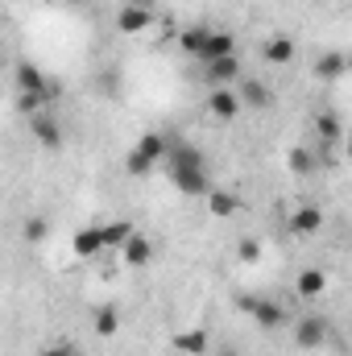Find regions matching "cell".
Here are the masks:
<instances>
[{"mask_svg":"<svg viewBox=\"0 0 352 356\" xmlns=\"http://www.w3.org/2000/svg\"><path fill=\"white\" fill-rule=\"evenodd\" d=\"M237 83H241V91H237L241 108H253V112H262V108H269V104H273V95H269V88H265L262 79H237Z\"/></svg>","mask_w":352,"mask_h":356,"instance_id":"obj_11","label":"cell"},{"mask_svg":"<svg viewBox=\"0 0 352 356\" xmlns=\"http://www.w3.org/2000/svg\"><path fill=\"white\" fill-rule=\"evenodd\" d=\"M220 356H237V353H232V348H220Z\"/></svg>","mask_w":352,"mask_h":356,"instance_id":"obj_32","label":"cell"},{"mask_svg":"<svg viewBox=\"0 0 352 356\" xmlns=\"http://www.w3.org/2000/svg\"><path fill=\"white\" fill-rule=\"evenodd\" d=\"M42 356H79V348H75L71 340H54V344H50Z\"/></svg>","mask_w":352,"mask_h":356,"instance_id":"obj_30","label":"cell"},{"mask_svg":"<svg viewBox=\"0 0 352 356\" xmlns=\"http://www.w3.org/2000/svg\"><path fill=\"white\" fill-rule=\"evenodd\" d=\"M71 253H75V257H99V253H104V241H99V224H91V228H79V232L71 236Z\"/></svg>","mask_w":352,"mask_h":356,"instance_id":"obj_14","label":"cell"},{"mask_svg":"<svg viewBox=\"0 0 352 356\" xmlns=\"http://www.w3.org/2000/svg\"><path fill=\"white\" fill-rule=\"evenodd\" d=\"M207 203H211V216H220V220H228V216L241 211V199H237L232 191H224V186H220V191L211 186V191H207Z\"/></svg>","mask_w":352,"mask_h":356,"instance_id":"obj_22","label":"cell"},{"mask_svg":"<svg viewBox=\"0 0 352 356\" xmlns=\"http://www.w3.org/2000/svg\"><path fill=\"white\" fill-rule=\"evenodd\" d=\"M237 257H241L245 266H257V261H262V241L245 236V241H241V249H237Z\"/></svg>","mask_w":352,"mask_h":356,"instance_id":"obj_29","label":"cell"},{"mask_svg":"<svg viewBox=\"0 0 352 356\" xmlns=\"http://www.w3.org/2000/svg\"><path fill=\"white\" fill-rule=\"evenodd\" d=\"M46 232H50V228H46V220H42V216H29V220H25V228H21L25 245H42V241H46Z\"/></svg>","mask_w":352,"mask_h":356,"instance_id":"obj_27","label":"cell"},{"mask_svg":"<svg viewBox=\"0 0 352 356\" xmlns=\"http://www.w3.org/2000/svg\"><path fill=\"white\" fill-rule=\"evenodd\" d=\"M29 129H33V137H38L42 149H63V124L54 120L50 108H46V112H33V116H29Z\"/></svg>","mask_w":352,"mask_h":356,"instance_id":"obj_5","label":"cell"},{"mask_svg":"<svg viewBox=\"0 0 352 356\" xmlns=\"http://www.w3.org/2000/svg\"><path fill=\"white\" fill-rule=\"evenodd\" d=\"M315 133H319V145H340V137H344L340 116L336 112H319L315 116Z\"/></svg>","mask_w":352,"mask_h":356,"instance_id":"obj_21","label":"cell"},{"mask_svg":"<svg viewBox=\"0 0 352 356\" xmlns=\"http://www.w3.org/2000/svg\"><path fill=\"white\" fill-rule=\"evenodd\" d=\"M54 99L46 95V91H17V108L25 112V116H33V112H46Z\"/></svg>","mask_w":352,"mask_h":356,"instance_id":"obj_24","label":"cell"},{"mask_svg":"<svg viewBox=\"0 0 352 356\" xmlns=\"http://www.w3.org/2000/svg\"><path fill=\"white\" fill-rule=\"evenodd\" d=\"M133 149H141L150 162H162V158H166V137H162V133H145Z\"/></svg>","mask_w":352,"mask_h":356,"instance_id":"obj_25","label":"cell"},{"mask_svg":"<svg viewBox=\"0 0 352 356\" xmlns=\"http://www.w3.org/2000/svg\"><path fill=\"white\" fill-rule=\"evenodd\" d=\"M207 344H211V336H207L203 327H191V332H178L175 336V348L182 356H203L207 353Z\"/></svg>","mask_w":352,"mask_h":356,"instance_id":"obj_19","label":"cell"},{"mask_svg":"<svg viewBox=\"0 0 352 356\" xmlns=\"http://www.w3.org/2000/svg\"><path fill=\"white\" fill-rule=\"evenodd\" d=\"M170 182H175L182 195H191V199H199V195H207V191H211L207 170H170Z\"/></svg>","mask_w":352,"mask_h":356,"instance_id":"obj_13","label":"cell"},{"mask_svg":"<svg viewBox=\"0 0 352 356\" xmlns=\"http://www.w3.org/2000/svg\"><path fill=\"white\" fill-rule=\"evenodd\" d=\"M150 25H154V8H141V4H120V13H116V33L137 38V33H145Z\"/></svg>","mask_w":352,"mask_h":356,"instance_id":"obj_4","label":"cell"},{"mask_svg":"<svg viewBox=\"0 0 352 356\" xmlns=\"http://www.w3.org/2000/svg\"><path fill=\"white\" fill-rule=\"evenodd\" d=\"M91 332H95L99 340L120 336V307H99V311L91 315Z\"/></svg>","mask_w":352,"mask_h":356,"instance_id":"obj_16","label":"cell"},{"mask_svg":"<svg viewBox=\"0 0 352 356\" xmlns=\"http://www.w3.org/2000/svg\"><path fill=\"white\" fill-rule=\"evenodd\" d=\"M203 38H207V29H182L178 46H182L186 54H195V58H199V50H203Z\"/></svg>","mask_w":352,"mask_h":356,"instance_id":"obj_28","label":"cell"},{"mask_svg":"<svg viewBox=\"0 0 352 356\" xmlns=\"http://www.w3.org/2000/svg\"><path fill=\"white\" fill-rule=\"evenodd\" d=\"M125 175L129 178H145V175H154V162L141 154V149H129L125 154Z\"/></svg>","mask_w":352,"mask_h":356,"instance_id":"obj_26","label":"cell"},{"mask_svg":"<svg viewBox=\"0 0 352 356\" xmlns=\"http://www.w3.org/2000/svg\"><path fill=\"white\" fill-rule=\"evenodd\" d=\"M133 232H137L133 220H108V224H99V241H104V249H116V253H120V245H125Z\"/></svg>","mask_w":352,"mask_h":356,"instance_id":"obj_15","label":"cell"},{"mask_svg":"<svg viewBox=\"0 0 352 356\" xmlns=\"http://www.w3.org/2000/svg\"><path fill=\"white\" fill-rule=\"evenodd\" d=\"M13 75H17V91H46L50 99H58V91H63L42 67H33V63H17Z\"/></svg>","mask_w":352,"mask_h":356,"instance_id":"obj_3","label":"cell"},{"mask_svg":"<svg viewBox=\"0 0 352 356\" xmlns=\"http://www.w3.org/2000/svg\"><path fill=\"white\" fill-rule=\"evenodd\" d=\"M224 54H237V38H232L228 29H207L199 58H203V63H211V58H224Z\"/></svg>","mask_w":352,"mask_h":356,"instance_id":"obj_10","label":"cell"},{"mask_svg":"<svg viewBox=\"0 0 352 356\" xmlns=\"http://www.w3.org/2000/svg\"><path fill=\"white\" fill-rule=\"evenodd\" d=\"M170 170H203V154L195 145H166Z\"/></svg>","mask_w":352,"mask_h":356,"instance_id":"obj_18","label":"cell"},{"mask_svg":"<svg viewBox=\"0 0 352 356\" xmlns=\"http://www.w3.org/2000/svg\"><path fill=\"white\" fill-rule=\"evenodd\" d=\"M67 4H88V0H67Z\"/></svg>","mask_w":352,"mask_h":356,"instance_id":"obj_33","label":"cell"},{"mask_svg":"<svg viewBox=\"0 0 352 356\" xmlns=\"http://www.w3.org/2000/svg\"><path fill=\"white\" fill-rule=\"evenodd\" d=\"M286 166H290V175H311V170H319V158H315L307 145H294V149L286 154Z\"/></svg>","mask_w":352,"mask_h":356,"instance_id":"obj_23","label":"cell"},{"mask_svg":"<svg viewBox=\"0 0 352 356\" xmlns=\"http://www.w3.org/2000/svg\"><path fill=\"white\" fill-rule=\"evenodd\" d=\"M207 112H211L216 120H237V116H241L237 91L232 88H211V95H207Z\"/></svg>","mask_w":352,"mask_h":356,"instance_id":"obj_9","label":"cell"},{"mask_svg":"<svg viewBox=\"0 0 352 356\" xmlns=\"http://www.w3.org/2000/svg\"><path fill=\"white\" fill-rule=\"evenodd\" d=\"M294 290H298V298H307V302H311V298H319V294H323V290H328V273H323V269H303V273H298V282H294Z\"/></svg>","mask_w":352,"mask_h":356,"instance_id":"obj_17","label":"cell"},{"mask_svg":"<svg viewBox=\"0 0 352 356\" xmlns=\"http://www.w3.org/2000/svg\"><path fill=\"white\" fill-rule=\"evenodd\" d=\"M328 340H332V323H328L323 315H303V319H298L294 344H298L303 353H315V348H323Z\"/></svg>","mask_w":352,"mask_h":356,"instance_id":"obj_1","label":"cell"},{"mask_svg":"<svg viewBox=\"0 0 352 356\" xmlns=\"http://www.w3.org/2000/svg\"><path fill=\"white\" fill-rule=\"evenodd\" d=\"M120 261H125L129 269H145L150 261H154V241L141 236V232H133V236L120 245Z\"/></svg>","mask_w":352,"mask_h":356,"instance_id":"obj_7","label":"cell"},{"mask_svg":"<svg viewBox=\"0 0 352 356\" xmlns=\"http://www.w3.org/2000/svg\"><path fill=\"white\" fill-rule=\"evenodd\" d=\"M203 67H207V83H211V88H228V83L241 79V58H237V54L211 58V63H203Z\"/></svg>","mask_w":352,"mask_h":356,"instance_id":"obj_8","label":"cell"},{"mask_svg":"<svg viewBox=\"0 0 352 356\" xmlns=\"http://www.w3.org/2000/svg\"><path fill=\"white\" fill-rule=\"evenodd\" d=\"M120 4H141V8H154V0H120Z\"/></svg>","mask_w":352,"mask_h":356,"instance_id":"obj_31","label":"cell"},{"mask_svg":"<svg viewBox=\"0 0 352 356\" xmlns=\"http://www.w3.org/2000/svg\"><path fill=\"white\" fill-rule=\"evenodd\" d=\"M344 71H349V58H344L340 50H323V54L315 58V75H319L323 83H336V79H344Z\"/></svg>","mask_w":352,"mask_h":356,"instance_id":"obj_12","label":"cell"},{"mask_svg":"<svg viewBox=\"0 0 352 356\" xmlns=\"http://www.w3.org/2000/svg\"><path fill=\"white\" fill-rule=\"evenodd\" d=\"M241 307L253 315V323L265 327V332H278V327L286 323V307H282V302H273V298H245Z\"/></svg>","mask_w":352,"mask_h":356,"instance_id":"obj_2","label":"cell"},{"mask_svg":"<svg viewBox=\"0 0 352 356\" xmlns=\"http://www.w3.org/2000/svg\"><path fill=\"white\" fill-rule=\"evenodd\" d=\"M286 228H290V236H315V232L323 228V211H319L315 203H303V207L290 211Z\"/></svg>","mask_w":352,"mask_h":356,"instance_id":"obj_6","label":"cell"},{"mask_svg":"<svg viewBox=\"0 0 352 356\" xmlns=\"http://www.w3.org/2000/svg\"><path fill=\"white\" fill-rule=\"evenodd\" d=\"M262 58L273 63V67H290V63H294V42H290V38H269L262 46Z\"/></svg>","mask_w":352,"mask_h":356,"instance_id":"obj_20","label":"cell"}]
</instances>
